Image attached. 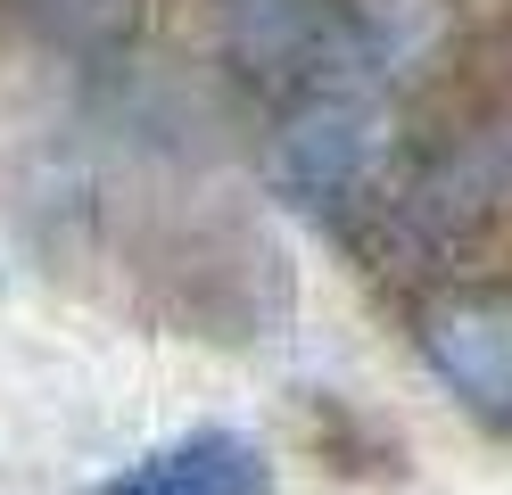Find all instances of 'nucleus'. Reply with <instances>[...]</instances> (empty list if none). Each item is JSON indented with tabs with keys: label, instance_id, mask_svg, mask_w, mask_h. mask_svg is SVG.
Segmentation results:
<instances>
[{
	"label": "nucleus",
	"instance_id": "f257e3e1",
	"mask_svg": "<svg viewBox=\"0 0 512 495\" xmlns=\"http://www.w3.org/2000/svg\"><path fill=\"white\" fill-rule=\"evenodd\" d=\"M380 157H389V108H380L372 91H314L298 99L290 116H281L273 132V190L281 198H298V207H347L372 174H380Z\"/></svg>",
	"mask_w": 512,
	"mask_h": 495
},
{
	"label": "nucleus",
	"instance_id": "7ed1b4c3",
	"mask_svg": "<svg viewBox=\"0 0 512 495\" xmlns=\"http://www.w3.org/2000/svg\"><path fill=\"white\" fill-rule=\"evenodd\" d=\"M100 495H265V454L240 429H190V438L141 454Z\"/></svg>",
	"mask_w": 512,
	"mask_h": 495
},
{
	"label": "nucleus",
	"instance_id": "f03ea898",
	"mask_svg": "<svg viewBox=\"0 0 512 495\" xmlns=\"http://www.w3.org/2000/svg\"><path fill=\"white\" fill-rule=\"evenodd\" d=\"M422 363L455 388V405L512 429V289H455L430 297L413 322Z\"/></svg>",
	"mask_w": 512,
	"mask_h": 495
}]
</instances>
